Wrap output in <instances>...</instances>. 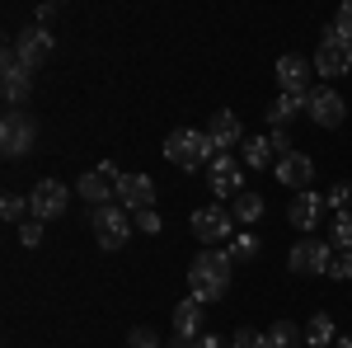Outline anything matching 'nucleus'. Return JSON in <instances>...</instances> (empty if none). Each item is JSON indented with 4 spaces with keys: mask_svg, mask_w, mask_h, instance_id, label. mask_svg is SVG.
Masks as SVG:
<instances>
[{
    "mask_svg": "<svg viewBox=\"0 0 352 348\" xmlns=\"http://www.w3.org/2000/svg\"><path fill=\"white\" fill-rule=\"evenodd\" d=\"M118 179H122V170L113 161H104L99 170H85L76 193H80L89 207H109V203H118Z\"/></svg>",
    "mask_w": 352,
    "mask_h": 348,
    "instance_id": "39448f33",
    "label": "nucleus"
},
{
    "mask_svg": "<svg viewBox=\"0 0 352 348\" xmlns=\"http://www.w3.org/2000/svg\"><path fill=\"white\" fill-rule=\"evenodd\" d=\"M244 156L240 161L249 165V170H268V165H277V151H272V141L268 136H244V146H240Z\"/></svg>",
    "mask_w": 352,
    "mask_h": 348,
    "instance_id": "412c9836",
    "label": "nucleus"
},
{
    "mask_svg": "<svg viewBox=\"0 0 352 348\" xmlns=\"http://www.w3.org/2000/svg\"><path fill=\"white\" fill-rule=\"evenodd\" d=\"M28 90H33V71L19 61L14 48H5V57H0V94H5V104L19 108L28 99Z\"/></svg>",
    "mask_w": 352,
    "mask_h": 348,
    "instance_id": "0eeeda50",
    "label": "nucleus"
},
{
    "mask_svg": "<svg viewBox=\"0 0 352 348\" xmlns=\"http://www.w3.org/2000/svg\"><path fill=\"white\" fill-rule=\"evenodd\" d=\"M277 85H282V94H310L315 85H310V61L296 52L277 57Z\"/></svg>",
    "mask_w": 352,
    "mask_h": 348,
    "instance_id": "f3484780",
    "label": "nucleus"
},
{
    "mask_svg": "<svg viewBox=\"0 0 352 348\" xmlns=\"http://www.w3.org/2000/svg\"><path fill=\"white\" fill-rule=\"evenodd\" d=\"M226 254H230L235 264H244V259H254V254H258V240H254L249 231H240V236L230 240V249H226Z\"/></svg>",
    "mask_w": 352,
    "mask_h": 348,
    "instance_id": "bb28decb",
    "label": "nucleus"
},
{
    "mask_svg": "<svg viewBox=\"0 0 352 348\" xmlns=\"http://www.w3.org/2000/svg\"><path fill=\"white\" fill-rule=\"evenodd\" d=\"M268 141H272V151H277V161H282V156H292V151H296V146H292V136L282 132V127H277V132H272Z\"/></svg>",
    "mask_w": 352,
    "mask_h": 348,
    "instance_id": "f704fd0d",
    "label": "nucleus"
},
{
    "mask_svg": "<svg viewBox=\"0 0 352 348\" xmlns=\"http://www.w3.org/2000/svg\"><path fill=\"white\" fill-rule=\"evenodd\" d=\"M287 264H292V273H300V278H310V273H329V264H333V245L305 236V240L292 245Z\"/></svg>",
    "mask_w": 352,
    "mask_h": 348,
    "instance_id": "6e6552de",
    "label": "nucleus"
},
{
    "mask_svg": "<svg viewBox=\"0 0 352 348\" xmlns=\"http://www.w3.org/2000/svg\"><path fill=\"white\" fill-rule=\"evenodd\" d=\"M197 339H202V301L184 296L174 306V344L169 348H197Z\"/></svg>",
    "mask_w": 352,
    "mask_h": 348,
    "instance_id": "f8f14e48",
    "label": "nucleus"
},
{
    "mask_svg": "<svg viewBox=\"0 0 352 348\" xmlns=\"http://www.w3.org/2000/svg\"><path fill=\"white\" fill-rule=\"evenodd\" d=\"M132 221L141 226V231H146V236H155V231H160V212H155V207H146V212H136Z\"/></svg>",
    "mask_w": 352,
    "mask_h": 348,
    "instance_id": "473e14b6",
    "label": "nucleus"
},
{
    "mask_svg": "<svg viewBox=\"0 0 352 348\" xmlns=\"http://www.w3.org/2000/svg\"><path fill=\"white\" fill-rule=\"evenodd\" d=\"M324 212H329V203H324V193H315V188H300L296 198L287 203V221L300 226V231H315L324 221Z\"/></svg>",
    "mask_w": 352,
    "mask_h": 348,
    "instance_id": "4468645a",
    "label": "nucleus"
},
{
    "mask_svg": "<svg viewBox=\"0 0 352 348\" xmlns=\"http://www.w3.org/2000/svg\"><path fill=\"white\" fill-rule=\"evenodd\" d=\"M329 344H338V325L329 320V311H320L305 325V348H329Z\"/></svg>",
    "mask_w": 352,
    "mask_h": 348,
    "instance_id": "5701e85b",
    "label": "nucleus"
},
{
    "mask_svg": "<svg viewBox=\"0 0 352 348\" xmlns=\"http://www.w3.org/2000/svg\"><path fill=\"white\" fill-rule=\"evenodd\" d=\"M197 348H235V344H230V339H221V334H202Z\"/></svg>",
    "mask_w": 352,
    "mask_h": 348,
    "instance_id": "c9c22d12",
    "label": "nucleus"
},
{
    "mask_svg": "<svg viewBox=\"0 0 352 348\" xmlns=\"http://www.w3.org/2000/svg\"><path fill=\"white\" fill-rule=\"evenodd\" d=\"M14 52H19V61H24L28 71H38L43 61H52V52H56V38H52V33H47L43 24H33V28H24V33H19Z\"/></svg>",
    "mask_w": 352,
    "mask_h": 348,
    "instance_id": "9b49d317",
    "label": "nucleus"
},
{
    "mask_svg": "<svg viewBox=\"0 0 352 348\" xmlns=\"http://www.w3.org/2000/svg\"><path fill=\"white\" fill-rule=\"evenodd\" d=\"M235 348H268V339L258 334V329H235V339H230Z\"/></svg>",
    "mask_w": 352,
    "mask_h": 348,
    "instance_id": "2f4dec72",
    "label": "nucleus"
},
{
    "mask_svg": "<svg viewBox=\"0 0 352 348\" xmlns=\"http://www.w3.org/2000/svg\"><path fill=\"white\" fill-rule=\"evenodd\" d=\"M338 348H352V334H338Z\"/></svg>",
    "mask_w": 352,
    "mask_h": 348,
    "instance_id": "e433bc0d",
    "label": "nucleus"
},
{
    "mask_svg": "<svg viewBox=\"0 0 352 348\" xmlns=\"http://www.w3.org/2000/svg\"><path fill=\"white\" fill-rule=\"evenodd\" d=\"M329 278H338V283H352V249H333Z\"/></svg>",
    "mask_w": 352,
    "mask_h": 348,
    "instance_id": "c85d7f7f",
    "label": "nucleus"
},
{
    "mask_svg": "<svg viewBox=\"0 0 352 348\" xmlns=\"http://www.w3.org/2000/svg\"><path fill=\"white\" fill-rule=\"evenodd\" d=\"M127 348H160V339H155L151 329H132V334H127Z\"/></svg>",
    "mask_w": 352,
    "mask_h": 348,
    "instance_id": "72a5a7b5",
    "label": "nucleus"
},
{
    "mask_svg": "<svg viewBox=\"0 0 352 348\" xmlns=\"http://www.w3.org/2000/svg\"><path fill=\"white\" fill-rule=\"evenodd\" d=\"M324 203H329V212H352V184H333Z\"/></svg>",
    "mask_w": 352,
    "mask_h": 348,
    "instance_id": "cd10ccee",
    "label": "nucleus"
},
{
    "mask_svg": "<svg viewBox=\"0 0 352 348\" xmlns=\"http://www.w3.org/2000/svg\"><path fill=\"white\" fill-rule=\"evenodd\" d=\"M272 170H277V179H282V184L287 188H310V179H315V161H310V156H305V151H292V156H282V161L272 165Z\"/></svg>",
    "mask_w": 352,
    "mask_h": 348,
    "instance_id": "a211bd4d",
    "label": "nucleus"
},
{
    "mask_svg": "<svg viewBox=\"0 0 352 348\" xmlns=\"http://www.w3.org/2000/svg\"><path fill=\"white\" fill-rule=\"evenodd\" d=\"M207 136H212V146H217L221 156L230 151V146H244V127H240V118L235 113H212V123H207Z\"/></svg>",
    "mask_w": 352,
    "mask_h": 348,
    "instance_id": "6ab92c4d",
    "label": "nucleus"
},
{
    "mask_svg": "<svg viewBox=\"0 0 352 348\" xmlns=\"http://www.w3.org/2000/svg\"><path fill=\"white\" fill-rule=\"evenodd\" d=\"M94 240L104 245V249H122V245L132 240V212L127 207H118V203H109V207H94Z\"/></svg>",
    "mask_w": 352,
    "mask_h": 348,
    "instance_id": "20e7f679",
    "label": "nucleus"
},
{
    "mask_svg": "<svg viewBox=\"0 0 352 348\" xmlns=\"http://www.w3.org/2000/svg\"><path fill=\"white\" fill-rule=\"evenodd\" d=\"M315 71H320V76H348V71H352V48H348V43H338L329 28H324L320 52H315Z\"/></svg>",
    "mask_w": 352,
    "mask_h": 348,
    "instance_id": "dca6fc26",
    "label": "nucleus"
},
{
    "mask_svg": "<svg viewBox=\"0 0 352 348\" xmlns=\"http://www.w3.org/2000/svg\"><path fill=\"white\" fill-rule=\"evenodd\" d=\"M305 113H310L320 127H343V118H348V104H343V94H338V90H329V85H315V90H310V99H305Z\"/></svg>",
    "mask_w": 352,
    "mask_h": 348,
    "instance_id": "1a4fd4ad",
    "label": "nucleus"
},
{
    "mask_svg": "<svg viewBox=\"0 0 352 348\" xmlns=\"http://www.w3.org/2000/svg\"><path fill=\"white\" fill-rule=\"evenodd\" d=\"M19 245H24V249L43 245V221H24V226H19Z\"/></svg>",
    "mask_w": 352,
    "mask_h": 348,
    "instance_id": "7c9ffc66",
    "label": "nucleus"
},
{
    "mask_svg": "<svg viewBox=\"0 0 352 348\" xmlns=\"http://www.w3.org/2000/svg\"><path fill=\"white\" fill-rule=\"evenodd\" d=\"M305 99H310V94H277L268 104V123L272 127H287L296 113H305Z\"/></svg>",
    "mask_w": 352,
    "mask_h": 348,
    "instance_id": "4be33fe9",
    "label": "nucleus"
},
{
    "mask_svg": "<svg viewBox=\"0 0 352 348\" xmlns=\"http://www.w3.org/2000/svg\"><path fill=\"white\" fill-rule=\"evenodd\" d=\"M207 179H212V193L217 198H240L244 193V161H235V156H217V161L207 165Z\"/></svg>",
    "mask_w": 352,
    "mask_h": 348,
    "instance_id": "9d476101",
    "label": "nucleus"
},
{
    "mask_svg": "<svg viewBox=\"0 0 352 348\" xmlns=\"http://www.w3.org/2000/svg\"><path fill=\"white\" fill-rule=\"evenodd\" d=\"M33 136H38L33 118L19 113V108H10V113H5V123H0V146H5V156H24L28 146H33Z\"/></svg>",
    "mask_w": 352,
    "mask_h": 348,
    "instance_id": "ddd939ff",
    "label": "nucleus"
},
{
    "mask_svg": "<svg viewBox=\"0 0 352 348\" xmlns=\"http://www.w3.org/2000/svg\"><path fill=\"white\" fill-rule=\"evenodd\" d=\"M230 268H235V259L226 249H202L188 264V296L202 301V306L207 301H221L226 287H230Z\"/></svg>",
    "mask_w": 352,
    "mask_h": 348,
    "instance_id": "f257e3e1",
    "label": "nucleus"
},
{
    "mask_svg": "<svg viewBox=\"0 0 352 348\" xmlns=\"http://www.w3.org/2000/svg\"><path fill=\"white\" fill-rule=\"evenodd\" d=\"M329 33H333L338 43H348V48H352V0H348V5H338V14H333Z\"/></svg>",
    "mask_w": 352,
    "mask_h": 348,
    "instance_id": "a878e982",
    "label": "nucleus"
},
{
    "mask_svg": "<svg viewBox=\"0 0 352 348\" xmlns=\"http://www.w3.org/2000/svg\"><path fill=\"white\" fill-rule=\"evenodd\" d=\"M118 207H127L132 216L155 207V179L151 174H122L118 179Z\"/></svg>",
    "mask_w": 352,
    "mask_h": 348,
    "instance_id": "2eb2a0df",
    "label": "nucleus"
},
{
    "mask_svg": "<svg viewBox=\"0 0 352 348\" xmlns=\"http://www.w3.org/2000/svg\"><path fill=\"white\" fill-rule=\"evenodd\" d=\"M66 198H71V188L61 179H38L28 188V216L33 221H56V216H66Z\"/></svg>",
    "mask_w": 352,
    "mask_h": 348,
    "instance_id": "423d86ee",
    "label": "nucleus"
},
{
    "mask_svg": "<svg viewBox=\"0 0 352 348\" xmlns=\"http://www.w3.org/2000/svg\"><path fill=\"white\" fill-rule=\"evenodd\" d=\"M221 151L212 146V136L207 132H192V127H174V132L164 136V161L179 165V170H202V165H212Z\"/></svg>",
    "mask_w": 352,
    "mask_h": 348,
    "instance_id": "f03ea898",
    "label": "nucleus"
},
{
    "mask_svg": "<svg viewBox=\"0 0 352 348\" xmlns=\"http://www.w3.org/2000/svg\"><path fill=\"white\" fill-rule=\"evenodd\" d=\"M192 236L207 245V249H217L221 240H235V212L221 207V203L197 207V212H192Z\"/></svg>",
    "mask_w": 352,
    "mask_h": 348,
    "instance_id": "7ed1b4c3",
    "label": "nucleus"
},
{
    "mask_svg": "<svg viewBox=\"0 0 352 348\" xmlns=\"http://www.w3.org/2000/svg\"><path fill=\"white\" fill-rule=\"evenodd\" d=\"M329 245L333 249H352V212H333V221H329Z\"/></svg>",
    "mask_w": 352,
    "mask_h": 348,
    "instance_id": "393cba45",
    "label": "nucleus"
},
{
    "mask_svg": "<svg viewBox=\"0 0 352 348\" xmlns=\"http://www.w3.org/2000/svg\"><path fill=\"white\" fill-rule=\"evenodd\" d=\"M24 198H19V193H5V203H0V216H5V221H19V216H24Z\"/></svg>",
    "mask_w": 352,
    "mask_h": 348,
    "instance_id": "c756f323",
    "label": "nucleus"
},
{
    "mask_svg": "<svg viewBox=\"0 0 352 348\" xmlns=\"http://www.w3.org/2000/svg\"><path fill=\"white\" fill-rule=\"evenodd\" d=\"M263 339H268V348H300L305 329H296L292 320H277V325L268 329V334H263Z\"/></svg>",
    "mask_w": 352,
    "mask_h": 348,
    "instance_id": "b1692460",
    "label": "nucleus"
},
{
    "mask_svg": "<svg viewBox=\"0 0 352 348\" xmlns=\"http://www.w3.org/2000/svg\"><path fill=\"white\" fill-rule=\"evenodd\" d=\"M230 212H235V226H254L258 216L268 212V203H263V193H254V188H244L240 198L230 203Z\"/></svg>",
    "mask_w": 352,
    "mask_h": 348,
    "instance_id": "aec40b11",
    "label": "nucleus"
}]
</instances>
